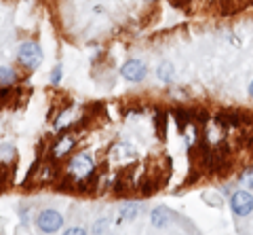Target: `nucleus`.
Instances as JSON below:
<instances>
[{"label": "nucleus", "instance_id": "nucleus-12", "mask_svg": "<svg viewBox=\"0 0 253 235\" xmlns=\"http://www.w3.org/2000/svg\"><path fill=\"white\" fill-rule=\"evenodd\" d=\"M158 78H161L163 83H171L173 78H175V70H173V64L171 61H163L161 66H158Z\"/></svg>", "mask_w": 253, "mask_h": 235}, {"label": "nucleus", "instance_id": "nucleus-17", "mask_svg": "<svg viewBox=\"0 0 253 235\" xmlns=\"http://www.w3.org/2000/svg\"><path fill=\"white\" fill-rule=\"evenodd\" d=\"M61 76H63L61 66H55V68H53V72H51V83H53V85H57V83L61 81Z\"/></svg>", "mask_w": 253, "mask_h": 235}, {"label": "nucleus", "instance_id": "nucleus-2", "mask_svg": "<svg viewBox=\"0 0 253 235\" xmlns=\"http://www.w3.org/2000/svg\"><path fill=\"white\" fill-rule=\"evenodd\" d=\"M95 170V161L89 153H81V155H74L68 163V174L74 176L76 180H81L84 176H89L91 172Z\"/></svg>", "mask_w": 253, "mask_h": 235}, {"label": "nucleus", "instance_id": "nucleus-11", "mask_svg": "<svg viewBox=\"0 0 253 235\" xmlns=\"http://www.w3.org/2000/svg\"><path fill=\"white\" fill-rule=\"evenodd\" d=\"M17 81V74L15 70L9 68V66H0V87H11Z\"/></svg>", "mask_w": 253, "mask_h": 235}, {"label": "nucleus", "instance_id": "nucleus-5", "mask_svg": "<svg viewBox=\"0 0 253 235\" xmlns=\"http://www.w3.org/2000/svg\"><path fill=\"white\" fill-rule=\"evenodd\" d=\"M230 208L236 216H247L253 210V195L247 191H236L230 199Z\"/></svg>", "mask_w": 253, "mask_h": 235}, {"label": "nucleus", "instance_id": "nucleus-15", "mask_svg": "<svg viewBox=\"0 0 253 235\" xmlns=\"http://www.w3.org/2000/svg\"><path fill=\"white\" fill-rule=\"evenodd\" d=\"M0 159H2L4 163H9L15 159V148L11 144H2L0 146Z\"/></svg>", "mask_w": 253, "mask_h": 235}, {"label": "nucleus", "instance_id": "nucleus-20", "mask_svg": "<svg viewBox=\"0 0 253 235\" xmlns=\"http://www.w3.org/2000/svg\"><path fill=\"white\" fill-rule=\"evenodd\" d=\"M188 2H186V0H173V6H181V9H184V6H186Z\"/></svg>", "mask_w": 253, "mask_h": 235}, {"label": "nucleus", "instance_id": "nucleus-13", "mask_svg": "<svg viewBox=\"0 0 253 235\" xmlns=\"http://www.w3.org/2000/svg\"><path fill=\"white\" fill-rule=\"evenodd\" d=\"M154 125H156V134L161 140H165V136H167V113L165 111H158L156 117H154Z\"/></svg>", "mask_w": 253, "mask_h": 235}, {"label": "nucleus", "instance_id": "nucleus-18", "mask_svg": "<svg viewBox=\"0 0 253 235\" xmlns=\"http://www.w3.org/2000/svg\"><path fill=\"white\" fill-rule=\"evenodd\" d=\"M108 229V221H99L97 225L93 227V233H101V231H106Z\"/></svg>", "mask_w": 253, "mask_h": 235}, {"label": "nucleus", "instance_id": "nucleus-7", "mask_svg": "<svg viewBox=\"0 0 253 235\" xmlns=\"http://www.w3.org/2000/svg\"><path fill=\"white\" fill-rule=\"evenodd\" d=\"M150 218H152V225H154V227H165V225L173 223V218H175V212H171L167 206H158V208L152 210Z\"/></svg>", "mask_w": 253, "mask_h": 235}, {"label": "nucleus", "instance_id": "nucleus-6", "mask_svg": "<svg viewBox=\"0 0 253 235\" xmlns=\"http://www.w3.org/2000/svg\"><path fill=\"white\" fill-rule=\"evenodd\" d=\"M121 74L126 78V81L139 83V81H144V78H146V64H144V61H139V59H129L123 66Z\"/></svg>", "mask_w": 253, "mask_h": 235}, {"label": "nucleus", "instance_id": "nucleus-3", "mask_svg": "<svg viewBox=\"0 0 253 235\" xmlns=\"http://www.w3.org/2000/svg\"><path fill=\"white\" fill-rule=\"evenodd\" d=\"M76 142H78V138L72 136V134H63V136H59L57 140H55V144L51 146L49 157H51V159H55V161H61L63 157H68V155H70V151H72V148L76 146Z\"/></svg>", "mask_w": 253, "mask_h": 235}, {"label": "nucleus", "instance_id": "nucleus-14", "mask_svg": "<svg viewBox=\"0 0 253 235\" xmlns=\"http://www.w3.org/2000/svg\"><path fill=\"white\" fill-rule=\"evenodd\" d=\"M11 100H13V85L11 87H0V108L11 104Z\"/></svg>", "mask_w": 253, "mask_h": 235}, {"label": "nucleus", "instance_id": "nucleus-8", "mask_svg": "<svg viewBox=\"0 0 253 235\" xmlns=\"http://www.w3.org/2000/svg\"><path fill=\"white\" fill-rule=\"evenodd\" d=\"M141 212V208H139V203H126V206L121 208V212H118L116 216V225H123V223H131V221H135V218L139 216Z\"/></svg>", "mask_w": 253, "mask_h": 235}, {"label": "nucleus", "instance_id": "nucleus-9", "mask_svg": "<svg viewBox=\"0 0 253 235\" xmlns=\"http://www.w3.org/2000/svg\"><path fill=\"white\" fill-rule=\"evenodd\" d=\"M173 119H175L177 127L184 131L190 123H194V113H192V111H188V108L177 106V108H173Z\"/></svg>", "mask_w": 253, "mask_h": 235}, {"label": "nucleus", "instance_id": "nucleus-19", "mask_svg": "<svg viewBox=\"0 0 253 235\" xmlns=\"http://www.w3.org/2000/svg\"><path fill=\"white\" fill-rule=\"evenodd\" d=\"M66 233H68V235H76V233L81 235V233H86V229H83V227H70Z\"/></svg>", "mask_w": 253, "mask_h": 235}, {"label": "nucleus", "instance_id": "nucleus-1", "mask_svg": "<svg viewBox=\"0 0 253 235\" xmlns=\"http://www.w3.org/2000/svg\"><path fill=\"white\" fill-rule=\"evenodd\" d=\"M17 59H19V64H21L23 68L36 70L38 66H41V61H42V49H41V45H38L36 41H26V43H21V45H19Z\"/></svg>", "mask_w": 253, "mask_h": 235}, {"label": "nucleus", "instance_id": "nucleus-4", "mask_svg": "<svg viewBox=\"0 0 253 235\" xmlns=\"http://www.w3.org/2000/svg\"><path fill=\"white\" fill-rule=\"evenodd\" d=\"M38 229L44 231V233H55L61 229L63 225V218L59 212H55V210H42L41 214H38Z\"/></svg>", "mask_w": 253, "mask_h": 235}, {"label": "nucleus", "instance_id": "nucleus-21", "mask_svg": "<svg viewBox=\"0 0 253 235\" xmlns=\"http://www.w3.org/2000/svg\"><path fill=\"white\" fill-rule=\"evenodd\" d=\"M249 96H251V98H253V83H251V85H249Z\"/></svg>", "mask_w": 253, "mask_h": 235}, {"label": "nucleus", "instance_id": "nucleus-10", "mask_svg": "<svg viewBox=\"0 0 253 235\" xmlns=\"http://www.w3.org/2000/svg\"><path fill=\"white\" fill-rule=\"evenodd\" d=\"M156 186H158V180L154 176H150V174H144V178L137 182L139 195H144V197H150V195L156 191Z\"/></svg>", "mask_w": 253, "mask_h": 235}, {"label": "nucleus", "instance_id": "nucleus-16", "mask_svg": "<svg viewBox=\"0 0 253 235\" xmlns=\"http://www.w3.org/2000/svg\"><path fill=\"white\" fill-rule=\"evenodd\" d=\"M241 182L247 186V189H253V168L247 170V172H245V174L241 176Z\"/></svg>", "mask_w": 253, "mask_h": 235}]
</instances>
